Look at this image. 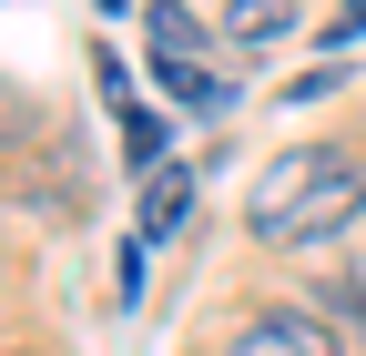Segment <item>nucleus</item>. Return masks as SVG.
<instances>
[{
  "label": "nucleus",
  "mask_w": 366,
  "mask_h": 356,
  "mask_svg": "<svg viewBox=\"0 0 366 356\" xmlns=\"http://www.w3.org/2000/svg\"><path fill=\"white\" fill-rule=\"evenodd\" d=\"M366 214V163L356 153H326V143H295V153H274L254 173V194H244V224L254 244H326L346 234Z\"/></svg>",
  "instance_id": "nucleus-1"
},
{
  "label": "nucleus",
  "mask_w": 366,
  "mask_h": 356,
  "mask_svg": "<svg viewBox=\"0 0 366 356\" xmlns=\"http://www.w3.org/2000/svg\"><path fill=\"white\" fill-rule=\"evenodd\" d=\"M224 356H346L315 316H295V305H274V316H254V326H234V346Z\"/></svg>",
  "instance_id": "nucleus-2"
},
{
  "label": "nucleus",
  "mask_w": 366,
  "mask_h": 356,
  "mask_svg": "<svg viewBox=\"0 0 366 356\" xmlns=\"http://www.w3.org/2000/svg\"><path fill=\"white\" fill-rule=\"evenodd\" d=\"M183 214H194V163H163V173H143V244L183 234Z\"/></svg>",
  "instance_id": "nucleus-3"
},
{
  "label": "nucleus",
  "mask_w": 366,
  "mask_h": 356,
  "mask_svg": "<svg viewBox=\"0 0 366 356\" xmlns=\"http://www.w3.org/2000/svg\"><path fill=\"white\" fill-rule=\"evenodd\" d=\"M143 41H153V61H204V51H214L204 21L183 11V0H153V11H143Z\"/></svg>",
  "instance_id": "nucleus-4"
},
{
  "label": "nucleus",
  "mask_w": 366,
  "mask_h": 356,
  "mask_svg": "<svg viewBox=\"0 0 366 356\" xmlns=\"http://www.w3.org/2000/svg\"><path fill=\"white\" fill-rule=\"evenodd\" d=\"M274 31H295V0H224V41H234V51H254Z\"/></svg>",
  "instance_id": "nucleus-5"
},
{
  "label": "nucleus",
  "mask_w": 366,
  "mask_h": 356,
  "mask_svg": "<svg viewBox=\"0 0 366 356\" xmlns=\"http://www.w3.org/2000/svg\"><path fill=\"white\" fill-rule=\"evenodd\" d=\"M122 153L143 163V173H163V122L153 112H122Z\"/></svg>",
  "instance_id": "nucleus-6"
},
{
  "label": "nucleus",
  "mask_w": 366,
  "mask_h": 356,
  "mask_svg": "<svg viewBox=\"0 0 366 356\" xmlns=\"http://www.w3.org/2000/svg\"><path fill=\"white\" fill-rule=\"evenodd\" d=\"M326 305H346V326H366V295H356V275H336V285H326Z\"/></svg>",
  "instance_id": "nucleus-7"
},
{
  "label": "nucleus",
  "mask_w": 366,
  "mask_h": 356,
  "mask_svg": "<svg viewBox=\"0 0 366 356\" xmlns=\"http://www.w3.org/2000/svg\"><path fill=\"white\" fill-rule=\"evenodd\" d=\"M21 112H31L21 92H0V143H11V132H21Z\"/></svg>",
  "instance_id": "nucleus-8"
},
{
  "label": "nucleus",
  "mask_w": 366,
  "mask_h": 356,
  "mask_svg": "<svg viewBox=\"0 0 366 356\" xmlns=\"http://www.w3.org/2000/svg\"><path fill=\"white\" fill-rule=\"evenodd\" d=\"M366 31V0H346V11H336V41H356Z\"/></svg>",
  "instance_id": "nucleus-9"
}]
</instances>
